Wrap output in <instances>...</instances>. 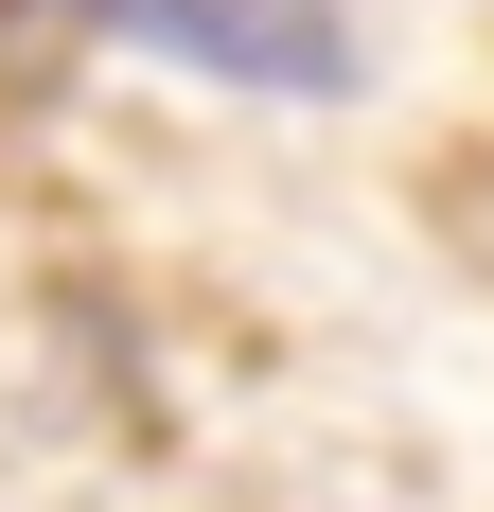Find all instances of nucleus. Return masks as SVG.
Listing matches in <instances>:
<instances>
[{
  "instance_id": "1",
  "label": "nucleus",
  "mask_w": 494,
  "mask_h": 512,
  "mask_svg": "<svg viewBox=\"0 0 494 512\" xmlns=\"http://www.w3.org/2000/svg\"><path fill=\"white\" fill-rule=\"evenodd\" d=\"M36 18L142 36V53H177V71H212V89H283V106H336L353 71H371V36H353L336 0H36Z\"/></svg>"
}]
</instances>
